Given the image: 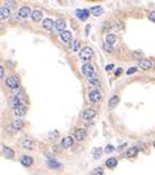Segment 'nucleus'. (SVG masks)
<instances>
[{"mask_svg":"<svg viewBox=\"0 0 155 175\" xmlns=\"http://www.w3.org/2000/svg\"><path fill=\"white\" fill-rule=\"evenodd\" d=\"M13 113H14V115L16 117H23L27 113V108H26V105H23V106H18V108H16L13 109Z\"/></svg>","mask_w":155,"mask_h":175,"instance_id":"nucleus-22","label":"nucleus"},{"mask_svg":"<svg viewBox=\"0 0 155 175\" xmlns=\"http://www.w3.org/2000/svg\"><path fill=\"white\" fill-rule=\"evenodd\" d=\"M62 149H63L62 144H56V145H53V150L56 152V153H57V152H58V153H60V152H61Z\"/></svg>","mask_w":155,"mask_h":175,"instance_id":"nucleus-36","label":"nucleus"},{"mask_svg":"<svg viewBox=\"0 0 155 175\" xmlns=\"http://www.w3.org/2000/svg\"><path fill=\"white\" fill-rule=\"evenodd\" d=\"M105 165H106V167H108V169H114V167H116V165H118V159L115 157H108L106 159V162H105Z\"/></svg>","mask_w":155,"mask_h":175,"instance_id":"nucleus-24","label":"nucleus"},{"mask_svg":"<svg viewBox=\"0 0 155 175\" xmlns=\"http://www.w3.org/2000/svg\"><path fill=\"white\" fill-rule=\"evenodd\" d=\"M102 152H103V149L101 147H96L94 149H93V157H94L96 159H98L101 156H102Z\"/></svg>","mask_w":155,"mask_h":175,"instance_id":"nucleus-30","label":"nucleus"},{"mask_svg":"<svg viewBox=\"0 0 155 175\" xmlns=\"http://www.w3.org/2000/svg\"><path fill=\"white\" fill-rule=\"evenodd\" d=\"M93 57V49L89 48V47H85V48H83L79 52V58L81 61H89L91 58Z\"/></svg>","mask_w":155,"mask_h":175,"instance_id":"nucleus-4","label":"nucleus"},{"mask_svg":"<svg viewBox=\"0 0 155 175\" xmlns=\"http://www.w3.org/2000/svg\"><path fill=\"white\" fill-rule=\"evenodd\" d=\"M5 5H7L8 8H13V7H16V4H14L13 1H7V3H5Z\"/></svg>","mask_w":155,"mask_h":175,"instance_id":"nucleus-41","label":"nucleus"},{"mask_svg":"<svg viewBox=\"0 0 155 175\" xmlns=\"http://www.w3.org/2000/svg\"><path fill=\"white\" fill-rule=\"evenodd\" d=\"M103 49H105V51H106V52H108V53H110V52H112V51H114V48H112V45H110V44H107V43H106V42H105V43H103Z\"/></svg>","mask_w":155,"mask_h":175,"instance_id":"nucleus-34","label":"nucleus"},{"mask_svg":"<svg viewBox=\"0 0 155 175\" xmlns=\"http://www.w3.org/2000/svg\"><path fill=\"white\" fill-rule=\"evenodd\" d=\"M105 42H106L107 44H110V45H114L115 42H116V36L114 34H106V40Z\"/></svg>","mask_w":155,"mask_h":175,"instance_id":"nucleus-29","label":"nucleus"},{"mask_svg":"<svg viewBox=\"0 0 155 175\" xmlns=\"http://www.w3.org/2000/svg\"><path fill=\"white\" fill-rule=\"evenodd\" d=\"M119 103H120V97L118 95H112L108 99V109H114Z\"/></svg>","mask_w":155,"mask_h":175,"instance_id":"nucleus-18","label":"nucleus"},{"mask_svg":"<svg viewBox=\"0 0 155 175\" xmlns=\"http://www.w3.org/2000/svg\"><path fill=\"white\" fill-rule=\"evenodd\" d=\"M125 147H127V144H125V143H123V144H122V145H119L118 148H116V150L122 152V150H124V149H125Z\"/></svg>","mask_w":155,"mask_h":175,"instance_id":"nucleus-40","label":"nucleus"},{"mask_svg":"<svg viewBox=\"0 0 155 175\" xmlns=\"http://www.w3.org/2000/svg\"><path fill=\"white\" fill-rule=\"evenodd\" d=\"M114 68H115L114 64H108V65H106L105 69H106V71H111V70H114Z\"/></svg>","mask_w":155,"mask_h":175,"instance_id":"nucleus-39","label":"nucleus"},{"mask_svg":"<svg viewBox=\"0 0 155 175\" xmlns=\"http://www.w3.org/2000/svg\"><path fill=\"white\" fill-rule=\"evenodd\" d=\"M96 117V110L92 108H87L81 112V118H83L85 122H89V121H93V118Z\"/></svg>","mask_w":155,"mask_h":175,"instance_id":"nucleus-7","label":"nucleus"},{"mask_svg":"<svg viewBox=\"0 0 155 175\" xmlns=\"http://www.w3.org/2000/svg\"><path fill=\"white\" fill-rule=\"evenodd\" d=\"M43 27L48 31H54L56 30V21L52 18H44L43 19Z\"/></svg>","mask_w":155,"mask_h":175,"instance_id":"nucleus-10","label":"nucleus"},{"mask_svg":"<svg viewBox=\"0 0 155 175\" xmlns=\"http://www.w3.org/2000/svg\"><path fill=\"white\" fill-rule=\"evenodd\" d=\"M102 93H101L100 89H91L88 93V99L89 101H92V103H100L101 100H102Z\"/></svg>","mask_w":155,"mask_h":175,"instance_id":"nucleus-5","label":"nucleus"},{"mask_svg":"<svg viewBox=\"0 0 155 175\" xmlns=\"http://www.w3.org/2000/svg\"><path fill=\"white\" fill-rule=\"evenodd\" d=\"M114 150H115V148H114V145H111V144H107L106 148H105V152H106V153H112Z\"/></svg>","mask_w":155,"mask_h":175,"instance_id":"nucleus-35","label":"nucleus"},{"mask_svg":"<svg viewBox=\"0 0 155 175\" xmlns=\"http://www.w3.org/2000/svg\"><path fill=\"white\" fill-rule=\"evenodd\" d=\"M19 162H21V165H22V166H25V167H30V166L34 163V159H32V157H31V156L23 154V156H21V158H19Z\"/></svg>","mask_w":155,"mask_h":175,"instance_id":"nucleus-13","label":"nucleus"},{"mask_svg":"<svg viewBox=\"0 0 155 175\" xmlns=\"http://www.w3.org/2000/svg\"><path fill=\"white\" fill-rule=\"evenodd\" d=\"M46 165L50 170L53 171H57V170H62V163H60L56 158H50V159H46Z\"/></svg>","mask_w":155,"mask_h":175,"instance_id":"nucleus-9","label":"nucleus"},{"mask_svg":"<svg viewBox=\"0 0 155 175\" xmlns=\"http://www.w3.org/2000/svg\"><path fill=\"white\" fill-rule=\"evenodd\" d=\"M3 156L5 158H8V159H12L14 157V152H13V149H10L9 147L3 145Z\"/></svg>","mask_w":155,"mask_h":175,"instance_id":"nucleus-20","label":"nucleus"},{"mask_svg":"<svg viewBox=\"0 0 155 175\" xmlns=\"http://www.w3.org/2000/svg\"><path fill=\"white\" fill-rule=\"evenodd\" d=\"M75 14H76V17L81 19V21H85L88 17H89V14H91V10L89 9H78L75 12Z\"/></svg>","mask_w":155,"mask_h":175,"instance_id":"nucleus-14","label":"nucleus"},{"mask_svg":"<svg viewBox=\"0 0 155 175\" xmlns=\"http://www.w3.org/2000/svg\"><path fill=\"white\" fill-rule=\"evenodd\" d=\"M81 73H83L88 79L94 78V77H98L97 75V73H96V70H94V66H93L92 64H89V62H85V64L81 65Z\"/></svg>","mask_w":155,"mask_h":175,"instance_id":"nucleus-2","label":"nucleus"},{"mask_svg":"<svg viewBox=\"0 0 155 175\" xmlns=\"http://www.w3.org/2000/svg\"><path fill=\"white\" fill-rule=\"evenodd\" d=\"M0 75H1V78H4V75H5V70H4V66H1V68H0Z\"/></svg>","mask_w":155,"mask_h":175,"instance_id":"nucleus-43","label":"nucleus"},{"mask_svg":"<svg viewBox=\"0 0 155 175\" xmlns=\"http://www.w3.org/2000/svg\"><path fill=\"white\" fill-rule=\"evenodd\" d=\"M61 144H62V147H63V148H70V147H72V144H74V138H72V136H70V135L63 136V139H62Z\"/></svg>","mask_w":155,"mask_h":175,"instance_id":"nucleus-17","label":"nucleus"},{"mask_svg":"<svg viewBox=\"0 0 155 175\" xmlns=\"http://www.w3.org/2000/svg\"><path fill=\"white\" fill-rule=\"evenodd\" d=\"M18 16H19V18H29V17H31L32 16V10L30 9L29 7H21L19 8V10H18Z\"/></svg>","mask_w":155,"mask_h":175,"instance_id":"nucleus-11","label":"nucleus"},{"mask_svg":"<svg viewBox=\"0 0 155 175\" xmlns=\"http://www.w3.org/2000/svg\"><path fill=\"white\" fill-rule=\"evenodd\" d=\"M74 139L76 140V141H83V140L87 138V130L85 128H76L75 131H74Z\"/></svg>","mask_w":155,"mask_h":175,"instance_id":"nucleus-8","label":"nucleus"},{"mask_svg":"<svg viewBox=\"0 0 155 175\" xmlns=\"http://www.w3.org/2000/svg\"><path fill=\"white\" fill-rule=\"evenodd\" d=\"M136 70H137L136 68H129V69L127 70V75H132V74H134V73H136Z\"/></svg>","mask_w":155,"mask_h":175,"instance_id":"nucleus-38","label":"nucleus"},{"mask_svg":"<svg viewBox=\"0 0 155 175\" xmlns=\"http://www.w3.org/2000/svg\"><path fill=\"white\" fill-rule=\"evenodd\" d=\"M122 73H123V69H122V68H119V69L115 70V75H116V77H119Z\"/></svg>","mask_w":155,"mask_h":175,"instance_id":"nucleus-42","label":"nucleus"},{"mask_svg":"<svg viewBox=\"0 0 155 175\" xmlns=\"http://www.w3.org/2000/svg\"><path fill=\"white\" fill-rule=\"evenodd\" d=\"M153 147L155 148V140H154V143H153Z\"/></svg>","mask_w":155,"mask_h":175,"instance_id":"nucleus-46","label":"nucleus"},{"mask_svg":"<svg viewBox=\"0 0 155 175\" xmlns=\"http://www.w3.org/2000/svg\"><path fill=\"white\" fill-rule=\"evenodd\" d=\"M10 16H12L10 8H8L7 5H3L0 8V17H1V19H8L10 18Z\"/></svg>","mask_w":155,"mask_h":175,"instance_id":"nucleus-15","label":"nucleus"},{"mask_svg":"<svg viewBox=\"0 0 155 175\" xmlns=\"http://www.w3.org/2000/svg\"><path fill=\"white\" fill-rule=\"evenodd\" d=\"M89 175H103V167H101V166L94 167V169L89 173Z\"/></svg>","mask_w":155,"mask_h":175,"instance_id":"nucleus-31","label":"nucleus"},{"mask_svg":"<svg viewBox=\"0 0 155 175\" xmlns=\"http://www.w3.org/2000/svg\"><path fill=\"white\" fill-rule=\"evenodd\" d=\"M19 147L23 148V149H27V150H32L35 148V141L30 136H25V138H22L19 140Z\"/></svg>","mask_w":155,"mask_h":175,"instance_id":"nucleus-3","label":"nucleus"},{"mask_svg":"<svg viewBox=\"0 0 155 175\" xmlns=\"http://www.w3.org/2000/svg\"><path fill=\"white\" fill-rule=\"evenodd\" d=\"M89 10H91V14L96 16V17H98V16H101V14L103 13V8H102V7H98V5L92 7Z\"/></svg>","mask_w":155,"mask_h":175,"instance_id":"nucleus-26","label":"nucleus"},{"mask_svg":"<svg viewBox=\"0 0 155 175\" xmlns=\"http://www.w3.org/2000/svg\"><path fill=\"white\" fill-rule=\"evenodd\" d=\"M23 121L22 119H14L13 122H12V128H13V130H16V131H19V130H22L23 128Z\"/></svg>","mask_w":155,"mask_h":175,"instance_id":"nucleus-23","label":"nucleus"},{"mask_svg":"<svg viewBox=\"0 0 155 175\" xmlns=\"http://www.w3.org/2000/svg\"><path fill=\"white\" fill-rule=\"evenodd\" d=\"M70 48H71V51H74V52H79V48H80L79 39H74L72 43L70 44Z\"/></svg>","mask_w":155,"mask_h":175,"instance_id":"nucleus-27","label":"nucleus"},{"mask_svg":"<svg viewBox=\"0 0 155 175\" xmlns=\"http://www.w3.org/2000/svg\"><path fill=\"white\" fill-rule=\"evenodd\" d=\"M151 66H153V62L150 60H147V58H143V60L138 62V68L141 70H149V69H151Z\"/></svg>","mask_w":155,"mask_h":175,"instance_id":"nucleus-16","label":"nucleus"},{"mask_svg":"<svg viewBox=\"0 0 155 175\" xmlns=\"http://www.w3.org/2000/svg\"><path fill=\"white\" fill-rule=\"evenodd\" d=\"M58 136H60V132H58L57 130H53V131L48 132V139L49 140H56V139H58Z\"/></svg>","mask_w":155,"mask_h":175,"instance_id":"nucleus-32","label":"nucleus"},{"mask_svg":"<svg viewBox=\"0 0 155 175\" xmlns=\"http://www.w3.org/2000/svg\"><path fill=\"white\" fill-rule=\"evenodd\" d=\"M120 26H122V25H119V21H116V23H115V29H116V30H119V29H120Z\"/></svg>","mask_w":155,"mask_h":175,"instance_id":"nucleus-44","label":"nucleus"},{"mask_svg":"<svg viewBox=\"0 0 155 175\" xmlns=\"http://www.w3.org/2000/svg\"><path fill=\"white\" fill-rule=\"evenodd\" d=\"M147 18L150 19V21H153V22H155V10H153V12H150L149 14H147Z\"/></svg>","mask_w":155,"mask_h":175,"instance_id":"nucleus-37","label":"nucleus"},{"mask_svg":"<svg viewBox=\"0 0 155 175\" xmlns=\"http://www.w3.org/2000/svg\"><path fill=\"white\" fill-rule=\"evenodd\" d=\"M60 36H61V39L63 40L66 44H71L72 43V34H71V31L70 30H65V31H62V33H60Z\"/></svg>","mask_w":155,"mask_h":175,"instance_id":"nucleus-12","label":"nucleus"},{"mask_svg":"<svg viewBox=\"0 0 155 175\" xmlns=\"http://www.w3.org/2000/svg\"><path fill=\"white\" fill-rule=\"evenodd\" d=\"M133 58H136V60H138V62L143 60V53L140 52V51H134L133 52Z\"/></svg>","mask_w":155,"mask_h":175,"instance_id":"nucleus-33","label":"nucleus"},{"mask_svg":"<svg viewBox=\"0 0 155 175\" xmlns=\"http://www.w3.org/2000/svg\"><path fill=\"white\" fill-rule=\"evenodd\" d=\"M5 86H7L8 88H10V89H17L19 87V79H18V77H16V75L8 77L7 79H5Z\"/></svg>","mask_w":155,"mask_h":175,"instance_id":"nucleus-6","label":"nucleus"},{"mask_svg":"<svg viewBox=\"0 0 155 175\" xmlns=\"http://www.w3.org/2000/svg\"><path fill=\"white\" fill-rule=\"evenodd\" d=\"M88 82H89V86H92V87H100L101 86V80L98 77L91 78V79H88Z\"/></svg>","mask_w":155,"mask_h":175,"instance_id":"nucleus-28","label":"nucleus"},{"mask_svg":"<svg viewBox=\"0 0 155 175\" xmlns=\"http://www.w3.org/2000/svg\"><path fill=\"white\" fill-rule=\"evenodd\" d=\"M31 18H32V21H34V22H39V21H41V18H43V12H41V10H39V9L32 10V16H31Z\"/></svg>","mask_w":155,"mask_h":175,"instance_id":"nucleus-25","label":"nucleus"},{"mask_svg":"<svg viewBox=\"0 0 155 175\" xmlns=\"http://www.w3.org/2000/svg\"><path fill=\"white\" fill-rule=\"evenodd\" d=\"M66 30V21L62 18H58L56 21V31L57 33H62Z\"/></svg>","mask_w":155,"mask_h":175,"instance_id":"nucleus-19","label":"nucleus"},{"mask_svg":"<svg viewBox=\"0 0 155 175\" xmlns=\"http://www.w3.org/2000/svg\"><path fill=\"white\" fill-rule=\"evenodd\" d=\"M89 29H91V26H85V31H87V34H88V31H89Z\"/></svg>","mask_w":155,"mask_h":175,"instance_id":"nucleus-45","label":"nucleus"},{"mask_svg":"<svg viewBox=\"0 0 155 175\" xmlns=\"http://www.w3.org/2000/svg\"><path fill=\"white\" fill-rule=\"evenodd\" d=\"M9 105L13 109L18 108V106H23L26 105V99L22 93H13L10 97H9Z\"/></svg>","mask_w":155,"mask_h":175,"instance_id":"nucleus-1","label":"nucleus"},{"mask_svg":"<svg viewBox=\"0 0 155 175\" xmlns=\"http://www.w3.org/2000/svg\"><path fill=\"white\" fill-rule=\"evenodd\" d=\"M138 154V147H129L125 152V156L128 158H133Z\"/></svg>","mask_w":155,"mask_h":175,"instance_id":"nucleus-21","label":"nucleus"}]
</instances>
